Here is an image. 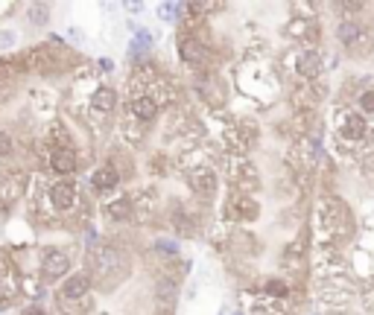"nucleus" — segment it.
<instances>
[{
    "label": "nucleus",
    "mask_w": 374,
    "mask_h": 315,
    "mask_svg": "<svg viewBox=\"0 0 374 315\" xmlns=\"http://www.w3.org/2000/svg\"><path fill=\"white\" fill-rule=\"evenodd\" d=\"M360 231L357 216L351 210V204L334 190H322L313 199L310 210V248H345L354 243Z\"/></svg>",
    "instance_id": "1"
},
{
    "label": "nucleus",
    "mask_w": 374,
    "mask_h": 315,
    "mask_svg": "<svg viewBox=\"0 0 374 315\" xmlns=\"http://www.w3.org/2000/svg\"><path fill=\"white\" fill-rule=\"evenodd\" d=\"M132 269V257L117 240H103L100 245H94L88 251V277L94 286L108 289L120 284Z\"/></svg>",
    "instance_id": "2"
},
{
    "label": "nucleus",
    "mask_w": 374,
    "mask_h": 315,
    "mask_svg": "<svg viewBox=\"0 0 374 315\" xmlns=\"http://www.w3.org/2000/svg\"><path fill=\"white\" fill-rule=\"evenodd\" d=\"M334 38H336V44L342 47L345 56L354 61H366L374 56V27L369 20H357V18L336 20Z\"/></svg>",
    "instance_id": "3"
},
{
    "label": "nucleus",
    "mask_w": 374,
    "mask_h": 315,
    "mask_svg": "<svg viewBox=\"0 0 374 315\" xmlns=\"http://www.w3.org/2000/svg\"><path fill=\"white\" fill-rule=\"evenodd\" d=\"M331 135L336 149H354L369 140V120L351 105H334L331 111Z\"/></svg>",
    "instance_id": "4"
},
{
    "label": "nucleus",
    "mask_w": 374,
    "mask_h": 315,
    "mask_svg": "<svg viewBox=\"0 0 374 315\" xmlns=\"http://www.w3.org/2000/svg\"><path fill=\"white\" fill-rule=\"evenodd\" d=\"M44 208H47L53 216H73L85 210L82 208V193H79V184H76V178H56L50 181V187L44 190V195L38 199Z\"/></svg>",
    "instance_id": "5"
},
{
    "label": "nucleus",
    "mask_w": 374,
    "mask_h": 315,
    "mask_svg": "<svg viewBox=\"0 0 374 315\" xmlns=\"http://www.w3.org/2000/svg\"><path fill=\"white\" fill-rule=\"evenodd\" d=\"M223 167H225V178L231 184V190L255 195L263 187L260 169L249 155H223Z\"/></svg>",
    "instance_id": "6"
},
{
    "label": "nucleus",
    "mask_w": 374,
    "mask_h": 315,
    "mask_svg": "<svg viewBox=\"0 0 374 315\" xmlns=\"http://www.w3.org/2000/svg\"><path fill=\"white\" fill-rule=\"evenodd\" d=\"M281 36L290 41L292 47H301V50H319L322 47V20L310 18V15H290L287 24L281 27Z\"/></svg>",
    "instance_id": "7"
},
{
    "label": "nucleus",
    "mask_w": 374,
    "mask_h": 315,
    "mask_svg": "<svg viewBox=\"0 0 374 315\" xmlns=\"http://www.w3.org/2000/svg\"><path fill=\"white\" fill-rule=\"evenodd\" d=\"M193 94L199 96V100L211 108V111H219V108H225L228 105V85L225 79L219 76L216 70L211 73H196L193 76Z\"/></svg>",
    "instance_id": "8"
},
{
    "label": "nucleus",
    "mask_w": 374,
    "mask_h": 315,
    "mask_svg": "<svg viewBox=\"0 0 374 315\" xmlns=\"http://www.w3.org/2000/svg\"><path fill=\"white\" fill-rule=\"evenodd\" d=\"M225 219L228 225H251L258 222L260 216V202L255 199V195H246V193H237V190H228L225 195Z\"/></svg>",
    "instance_id": "9"
},
{
    "label": "nucleus",
    "mask_w": 374,
    "mask_h": 315,
    "mask_svg": "<svg viewBox=\"0 0 374 315\" xmlns=\"http://www.w3.org/2000/svg\"><path fill=\"white\" fill-rule=\"evenodd\" d=\"M91 289H94V284H91V277H88V271L68 275V277L62 280V289H59V307L64 312H71V307L79 303V307L85 310L88 298H91Z\"/></svg>",
    "instance_id": "10"
},
{
    "label": "nucleus",
    "mask_w": 374,
    "mask_h": 315,
    "mask_svg": "<svg viewBox=\"0 0 374 315\" xmlns=\"http://www.w3.org/2000/svg\"><path fill=\"white\" fill-rule=\"evenodd\" d=\"M167 222L173 225V231L179 236H196L202 231V213L193 210L187 202L173 199L167 204Z\"/></svg>",
    "instance_id": "11"
},
{
    "label": "nucleus",
    "mask_w": 374,
    "mask_h": 315,
    "mask_svg": "<svg viewBox=\"0 0 374 315\" xmlns=\"http://www.w3.org/2000/svg\"><path fill=\"white\" fill-rule=\"evenodd\" d=\"M71 266H73L71 251H64V248H59V245L41 248L38 269H41V277L44 280H64V277L71 275Z\"/></svg>",
    "instance_id": "12"
},
{
    "label": "nucleus",
    "mask_w": 374,
    "mask_h": 315,
    "mask_svg": "<svg viewBox=\"0 0 374 315\" xmlns=\"http://www.w3.org/2000/svg\"><path fill=\"white\" fill-rule=\"evenodd\" d=\"M184 184H187V190H190L196 199H214L216 195V187H219V176H216V169L211 164H196L184 172Z\"/></svg>",
    "instance_id": "13"
},
{
    "label": "nucleus",
    "mask_w": 374,
    "mask_h": 315,
    "mask_svg": "<svg viewBox=\"0 0 374 315\" xmlns=\"http://www.w3.org/2000/svg\"><path fill=\"white\" fill-rule=\"evenodd\" d=\"M47 167H50L53 176L73 178V172L79 169V155H76V149H50L47 152Z\"/></svg>",
    "instance_id": "14"
},
{
    "label": "nucleus",
    "mask_w": 374,
    "mask_h": 315,
    "mask_svg": "<svg viewBox=\"0 0 374 315\" xmlns=\"http://www.w3.org/2000/svg\"><path fill=\"white\" fill-rule=\"evenodd\" d=\"M132 204H135V213H132V219H138V222H152L158 216L161 210V202H158V193L147 187V190H140L138 195H132Z\"/></svg>",
    "instance_id": "15"
},
{
    "label": "nucleus",
    "mask_w": 374,
    "mask_h": 315,
    "mask_svg": "<svg viewBox=\"0 0 374 315\" xmlns=\"http://www.w3.org/2000/svg\"><path fill=\"white\" fill-rule=\"evenodd\" d=\"M126 114L129 117H135L138 123H144V126H152L158 120V114H161V105L152 100V96H129V105H126Z\"/></svg>",
    "instance_id": "16"
},
{
    "label": "nucleus",
    "mask_w": 374,
    "mask_h": 315,
    "mask_svg": "<svg viewBox=\"0 0 374 315\" xmlns=\"http://www.w3.org/2000/svg\"><path fill=\"white\" fill-rule=\"evenodd\" d=\"M117 108H120V94H117L114 85H100V88H94V94H91V111L94 114L112 117Z\"/></svg>",
    "instance_id": "17"
},
{
    "label": "nucleus",
    "mask_w": 374,
    "mask_h": 315,
    "mask_svg": "<svg viewBox=\"0 0 374 315\" xmlns=\"http://www.w3.org/2000/svg\"><path fill=\"white\" fill-rule=\"evenodd\" d=\"M132 213H135V204H132V195H126V193H120V195H114V199L103 202V216H105V219L112 222V225L129 222Z\"/></svg>",
    "instance_id": "18"
},
{
    "label": "nucleus",
    "mask_w": 374,
    "mask_h": 315,
    "mask_svg": "<svg viewBox=\"0 0 374 315\" xmlns=\"http://www.w3.org/2000/svg\"><path fill=\"white\" fill-rule=\"evenodd\" d=\"M120 178L117 176V169L108 164H100V167H94V172H91V187H94V193H112V190H117L120 187Z\"/></svg>",
    "instance_id": "19"
},
{
    "label": "nucleus",
    "mask_w": 374,
    "mask_h": 315,
    "mask_svg": "<svg viewBox=\"0 0 374 315\" xmlns=\"http://www.w3.org/2000/svg\"><path fill=\"white\" fill-rule=\"evenodd\" d=\"M149 251L155 254L158 260H164V266H167V263H175V260L182 257V248H179V243L170 240V236H158V240L152 243Z\"/></svg>",
    "instance_id": "20"
},
{
    "label": "nucleus",
    "mask_w": 374,
    "mask_h": 315,
    "mask_svg": "<svg viewBox=\"0 0 374 315\" xmlns=\"http://www.w3.org/2000/svg\"><path fill=\"white\" fill-rule=\"evenodd\" d=\"M155 12H158V20H164V24H182V20L187 18V3L167 0V3H158L155 6Z\"/></svg>",
    "instance_id": "21"
},
{
    "label": "nucleus",
    "mask_w": 374,
    "mask_h": 315,
    "mask_svg": "<svg viewBox=\"0 0 374 315\" xmlns=\"http://www.w3.org/2000/svg\"><path fill=\"white\" fill-rule=\"evenodd\" d=\"M24 12H27L29 27L41 29V27H47V24H50V6H47V3H27Z\"/></svg>",
    "instance_id": "22"
},
{
    "label": "nucleus",
    "mask_w": 374,
    "mask_h": 315,
    "mask_svg": "<svg viewBox=\"0 0 374 315\" xmlns=\"http://www.w3.org/2000/svg\"><path fill=\"white\" fill-rule=\"evenodd\" d=\"M15 155V137L9 128H0V158H12Z\"/></svg>",
    "instance_id": "23"
},
{
    "label": "nucleus",
    "mask_w": 374,
    "mask_h": 315,
    "mask_svg": "<svg viewBox=\"0 0 374 315\" xmlns=\"http://www.w3.org/2000/svg\"><path fill=\"white\" fill-rule=\"evenodd\" d=\"M18 47V32L15 29H0V53Z\"/></svg>",
    "instance_id": "24"
},
{
    "label": "nucleus",
    "mask_w": 374,
    "mask_h": 315,
    "mask_svg": "<svg viewBox=\"0 0 374 315\" xmlns=\"http://www.w3.org/2000/svg\"><path fill=\"white\" fill-rule=\"evenodd\" d=\"M64 44L82 47V44H85V32H82L79 27H68V32H64Z\"/></svg>",
    "instance_id": "25"
},
{
    "label": "nucleus",
    "mask_w": 374,
    "mask_h": 315,
    "mask_svg": "<svg viewBox=\"0 0 374 315\" xmlns=\"http://www.w3.org/2000/svg\"><path fill=\"white\" fill-rule=\"evenodd\" d=\"M94 68L100 70V73H112V70H114V61L108 59V56H103V59H97V64H94Z\"/></svg>",
    "instance_id": "26"
},
{
    "label": "nucleus",
    "mask_w": 374,
    "mask_h": 315,
    "mask_svg": "<svg viewBox=\"0 0 374 315\" xmlns=\"http://www.w3.org/2000/svg\"><path fill=\"white\" fill-rule=\"evenodd\" d=\"M21 315H47V310H44L41 303H27L24 312H21Z\"/></svg>",
    "instance_id": "27"
},
{
    "label": "nucleus",
    "mask_w": 374,
    "mask_h": 315,
    "mask_svg": "<svg viewBox=\"0 0 374 315\" xmlns=\"http://www.w3.org/2000/svg\"><path fill=\"white\" fill-rule=\"evenodd\" d=\"M129 12H140V9H144V3H138V0H129V3H123Z\"/></svg>",
    "instance_id": "28"
},
{
    "label": "nucleus",
    "mask_w": 374,
    "mask_h": 315,
    "mask_svg": "<svg viewBox=\"0 0 374 315\" xmlns=\"http://www.w3.org/2000/svg\"><path fill=\"white\" fill-rule=\"evenodd\" d=\"M219 315H237V310H231L228 303H225V307H219Z\"/></svg>",
    "instance_id": "29"
}]
</instances>
